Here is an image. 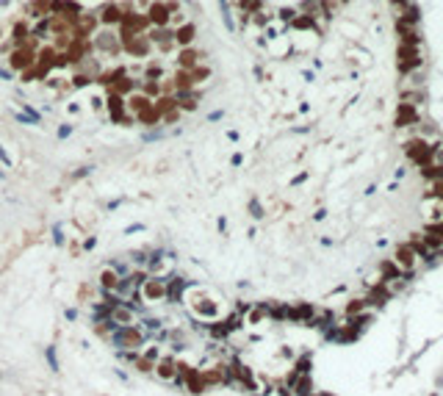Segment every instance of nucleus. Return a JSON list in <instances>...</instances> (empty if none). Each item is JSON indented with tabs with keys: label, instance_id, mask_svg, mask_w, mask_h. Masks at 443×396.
I'll use <instances>...</instances> for the list:
<instances>
[{
	"label": "nucleus",
	"instance_id": "obj_1",
	"mask_svg": "<svg viewBox=\"0 0 443 396\" xmlns=\"http://www.w3.org/2000/svg\"><path fill=\"white\" fill-rule=\"evenodd\" d=\"M183 307H188V316L200 324H216L227 316V307L219 297L202 291V288H188L186 297H183Z\"/></svg>",
	"mask_w": 443,
	"mask_h": 396
},
{
	"label": "nucleus",
	"instance_id": "obj_2",
	"mask_svg": "<svg viewBox=\"0 0 443 396\" xmlns=\"http://www.w3.org/2000/svg\"><path fill=\"white\" fill-rule=\"evenodd\" d=\"M153 341H155V335L153 332H144L142 327H139V322L130 324V327H119V330L108 338V344L117 352H142L144 344H153Z\"/></svg>",
	"mask_w": 443,
	"mask_h": 396
},
{
	"label": "nucleus",
	"instance_id": "obj_3",
	"mask_svg": "<svg viewBox=\"0 0 443 396\" xmlns=\"http://www.w3.org/2000/svg\"><path fill=\"white\" fill-rule=\"evenodd\" d=\"M136 299L142 302L144 307H161V305H167L169 302V294H167V280L163 277H144L142 280V286L136 288Z\"/></svg>",
	"mask_w": 443,
	"mask_h": 396
},
{
	"label": "nucleus",
	"instance_id": "obj_4",
	"mask_svg": "<svg viewBox=\"0 0 443 396\" xmlns=\"http://www.w3.org/2000/svg\"><path fill=\"white\" fill-rule=\"evenodd\" d=\"M144 272L150 277H167L172 272V263L163 255V247H147V266H144Z\"/></svg>",
	"mask_w": 443,
	"mask_h": 396
},
{
	"label": "nucleus",
	"instance_id": "obj_5",
	"mask_svg": "<svg viewBox=\"0 0 443 396\" xmlns=\"http://www.w3.org/2000/svg\"><path fill=\"white\" fill-rule=\"evenodd\" d=\"M94 50L103 53V55H117L119 50H122V39H119L111 28H103L97 36H94Z\"/></svg>",
	"mask_w": 443,
	"mask_h": 396
},
{
	"label": "nucleus",
	"instance_id": "obj_6",
	"mask_svg": "<svg viewBox=\"0 0 443 396\" xmlns=\"http://www.w3.org/2000/svg\"><path fill=\"white\" fill-rule=\"evenodd\" d=\"M396 61H399V72L410 75V72L421 70V50L419 47H402V45H399Z\"/></svg>",
	"mask_w": 443,
	"mask_h": 396
},
{
	"label": "nucleus",
	"instance_id": "obj_7",
	"mask_svg": "<svg viewBox=\"0 0 443 396\" xmlns=\"http://www.w3.org/2000/svg\"><path fill=\"white\" fill-rule=\"evenodd\" d=\"M407 155H410V161L416 163V166H429L432 163V147L427 144V139H413L407 144Z\"/></svg>",
	"mask_w": 443,
	"mask_h": 396
},
{
	"label": "nucleus",
	"instance_id": "obj_8",
	"mask_svg": "<svg viewBox=\"0 0 443 396\" xmlns=\"http://www.w3.org/2000/svg\"><path fill=\"white\" fill-rule=\"evenodd\" d=\"M153 377H158L161 382H172L177 377V357L169 355V352H163L161 360H158L155 369H153Z\"/></svg>",
	"mask_w": 443,
	"mask_h": 396
},
{
	"label": "nucleus",
	"instance_id": "obj_9",
	"mask_svg": "<svg viewBox=\"0 0 443 396\" xmlns=\"http://www.w3.org/2000/svg\"><path fill=\"white\" fill-rule=\"evenodd\" d=\"M416 263H419V252H416V247L413 244H399L396 247V266H399V272H413L416 269Z\"/></svg>",
	"mask_w": 443,
	"mask_h": 396
},
{
	"label": "nucleus",
	"instance_id": "obj_10",
	"mask_svg": "<svg viewBox=\"0 0 443 396\" xmlns=\"http://www.w3.org/2000/svg\"><path fill=\"white\" fill-rule=\"evenodd\" d=\"M144 17L150 20V28H169V17H172V11H169V3H153Z\"/></svg>",
	"mask_w": 443,
	"mask_h": 396
},
{
	"label": "nucleus",
	"instance_id": "obj_11",
	"mask_svg": "<svg viewBox=\"0 0 443 396\" xmlns=\"http://www.w3.org/2000/svg\"><path fill=\"white\" fill-rule=\"evenodd\" d=\"M147 42H155L158 50L169 53L175 47V31L172 28H150L147 31Z\"/></svg>",
	"mask_w": 443,
	"mask_h": 396
},
{
	"label": "nucleus",
	"instance_id": "obj_12",
	"mask_svg": "<svg viewBox=\"0 0 443 396\" xmlns=\"http://www.w3.org/2000/svg\"><path fill=\"white\" fill-rule=\"evenodd\" d=\"M97 17H100L97 22H103V28H114V25H119L125 20V11H122V6H119V3H114V0H111V3H105L103 9H100Z\"/></svg>",
	"mask_w": 443,
	"mask_h": 396
},
{
	"label": "nucleus",
	"instance_id": "obj_13",
	"mask_svg": "<svg viewBox=\"0 0 443 396\" xmlns=\"http://www.w3.org/2000/svg\"><path fill=\"white\" fill-rule=\"evenodd\" d=\"M117 286H119V274L114 272V269H108V266L100 269V274H97V294H114V291H117Z\"/></svg>",
	"mask_w": 443,
	"mask_h": 396
},
{
	"label": "nucleus",
	"instance_id": "obj_14",
	"mask_svg": "<svg viewBox=\"0 0 443 396\" xmlns=\"http://www.w3.org/2000/svg\"><path fill=\"white\" fill-rule=\"evenodd\" d=\"M105 105H108V117H111V122H114V125H119V122H122V117L128 114V108H125V97H122V94H114V92H108V97H105Z\"/></svg>",
	"mask_w": 443,
	"mask_h": 396
},
{
	"label": "nucleus",
	"instance_id": "obj_15",
	"mask_svg": "<svg viewBox=\"0 0 443 396\" xmlns=\"http://www.w3.org/2000/svg\"><path fill=\"white\" fill-rule=\"evenodd\" d=\"M200 59H205V53H200V50H194V47H183L180 53H177V70L191 72L194 67L200 64Z\"/></svg>",
	"mask_w": 443,
	"mask_h": 396
},
{
	"label": "nucleus",
	"instance_id": "obj_16",
	"mask_svg": "<svg viewBox=\"0 0 443 396\" xmlns=\"http://www.w3.org/2000/svg\"><path fill=\"white\" fill-rule=\"evenodd\" d=\"M241 319H244L246 327H258V324H263L266 319H269V307H266V302H255V305L246 307V313Z\"/></svg>",
	"mask_w": 443,
	"mask_h": 396
},
{
	"label": "nucleus",
	"instance_id": "obj_17",
	"mask_svg": "<svg viewBox=\"0 0 443 396\" xmlns=\"http://www.w3.org/2000/svg\"><path fill=\"white\" fill-rule=\"evenodd\" d=\"M50 9H53L56 14H64V20H69V22L80 14V3H78V0H50Z\"/></svg>",
	"mask_w": 443,
	"mask_h": 396
},
{
	"label": "nucleus",
	"instance_id": "obj_18",
	"mask_svg": "<svg viewBox=\"0 0 443 396\" xmlns=\"http://www.w3.org/2000/svg\"><path fill=\"white\" fill-rule=\"evenodd\" d=\"M122 47H125V53L136 55V59H144V55L150 53V42H147V36H144V34H139V36H133V39L122 42Z\"/></svg>",
	"mask_w": 443,
	"mask_h": 396
},
{
	"label": "nucleus",
	"instance_id": "obj_19",
	"mask_svg": "<svg viewBox=\"0 0 443 396\" xmlns=\"http://www.w3.org/2000/svg\"><path fill=\"white\" fill-rule=\"evenodd\" d=\"M194 39H197V25L186 22L180 28H175V45L180 47H194Z\"/></svg>",
	"mask_w": 443,
	"mask_h": 396
},
{
	"label": "nucleus",
	"instance_id": "obj_20",
	"mask_svg": "<svg viewBox=\"0 0 443 396\" xmlns=\"http://www.w3.org/2000/svg\"><path fill=\"white\" fill-rule=\"evenodd\" d=\"M150 105H153V100H150L147 94H142V92H133V94L125 97V108H128L130 114H142V111L150 108Z\"/></svg>",
	"mask_w": 443,
	"mask_h": 396
},
{
	"label": "nucleus",
	"instance_id": "obj_21",
	"mask_svg": "<svg viewBox=\"0 0 443 396\" xmlns=\"http://www.w3.org/2000/svg\"><path fill=\"white\" fill-rule=\"evenodd\" d=\"M161 108L153 103L150 108H144L142 114H136V125H150V128H155V125H161Z\"/></svg>",
	"mask_w": 443,
	"mask_h": 396
},
{
	"label": "nucleus",
	"instance_id": "obj_22",
	"mask_svg": "<svg viewBox=\"0 0 443 396\" xmlns=\"http://www.w3.org/2000/svg\"><path fill=\"white\" fill-rule=\"evenodd\" d=\"M294 31H316L319 28V20L316 17H310V14H302V11H296V17L288 22Z\"/></svg>",
	"mask_w": 443,
	"mask_h": 396
},
{
	"label": "nucleus",
	"instance_id": "obj_23",
	"mask_svg": "<svg viewBox=\"0 0 443 396\" xmlns=\"http://www.w3.org/2000/svg\"><path fill=\"white\" fill-rule=\"evenodd\" d=\"M161 355H163L161 344H144V349L139 352V357H142L144 363H150V366H155V363L161 360Z\"/></svg>",
	"mask_w": 443,
	"mask_h": 396
},
{
	"label": "nucleus",
	"instance_id": "obj_24",
	"mask_svg": "<svg viewBox=\"0 0 443 396\" xmlns=\"http://www.w3.org/2000/svg\"><path fill=\"white\" fill-rule=\"evenodd\" d=\"M419 119V108L416 105H410V103H402L399 105V111H396V125H410V122H416Z\"/></svg>",
	"mask_w": 443,
	"mask_h": 396
},
{
	"label": "nucleus",
	"instance_id": "obj_25",
	"mask_svg": "<svg viewBox=\"0 0 443 396\" xmlns=\"http://www.w3.org/2000/svg\"><path fill=\"white\" fill-rule=\"evenodd\" d=\"M105 266H108V269H114V272L119 274V280H125L128 274H133V272H136V269L130 266V261H128V258H111V261L105 263Z\"/></svg>",
	"mask_w": 443,
	"mask_h": 396
},
{
	"label": "nucleus",
	"instance_id": "obj_26",
	"mask_svg": "<svg viewBox=\"0 0 443 396\" xmlns=\"http://www.w3.org/2000/svg\"><path fill=\"white\" fill-rule=\"evenodd\" d=\"M44 363H47V369L53 374H61V363H59V349H56V344H50V347H44Z\"/></svg>",
	"mask_w": 443,
	"mask_h": 396
},
{
	"label": "nucleus",
	"instance_id": "obj_27",
	"mask_svg": "<svg viewBox=\"0 0 443 396\" xmlns=\"http://www.w3.org/2000/svg\"><path fill=\"white\" fill-rule=\"evenodd\" d=\"M163 78H167V70H163L161 64H147L144 67V80H150V83H163Z\"/></svg>",
	"mask_w": 443,
	"mask_h": 396
},
{
	"label": "nucleus",
	"instance_id": "obj_28",
	"mask_svg": "<svg viewBox=\"0 0 443 396\" xmlns=\"http://www.w3.org/2000/svg\"><path fill=\"white\" fill-rule=\"evenodd\" d=\"M188 75H191V86H202L208 78H211V67H208V64H197Z\"/></svg>",
	"mask_w": 443,
	"mask_h": 396
},
{
	"label": "nucleus",
	"instance_id": "obj_29",
	"mask_svg": "<svg viewBox=\"0 0 443 396\" xmlns=\"http://www.w3.org/2000/svg\"><path fill=\"white\" fill-rule=\"evenodd\" d=\"M130 261V266L133 269H144L147 266V247H142V249H130L128 255H125Z\"/></svg>",
	"mask_w": 443,
	"mask_h": 396
},
{
	"label": "nucleus",
	"instance_id": "obj_30",
	"mask_svg": "<svg viewBox=\"0 0 443 396\" xmlns=\"http://www.w3.org/2000/svg\"><path fill=\"white\" fill-rule=\"evenodd\" d=\"M161 139H167V128H163V125H155V128H150V130L142 133L144 144H153V142H161Z\"/></svg>",
	"mask_w": 443,
	"mask_h": 396
},
{
	"label": "nucleus",
	"instance_id": "obj_31",
	"mask_svg": "<svg viewBox=\"0 0 443 396\" xmlns=\"http://www.w3.org/2000/svg\"><path fill=\"white\" fill-rule=\"evenodd\" d=\"M17 111H22V114H25V117H31V119H34V122H36V128H39V125L44 122V117H42V111H39V108H36V105H31V103H20V108H17Z\"/></svg>",
	"mask_w": 443,
	"mask_h": 396
},
{
	"label": "nucleus",
	"instance_id": "obj_32",
	"mask_svg": "<svg viewBox=\"0 0 443 396\" xmlns=\"http://www.w3.org/2000/svg\"><path fill=\"white\" fill-rule=\"evenodd\" d=\"M219 11H222V20H225V28L230 31H236V22H233V11H230V3L227 0H219Z\"/></svg>",
	"mask_w": 443,
	"mask_h": 396
},
{
	"label": "nucleus",
	"instance_id": "obj_33",
	"mask_svg": "<svg viewBox=\"0 0 443 396\" xmlns=\"http://www.w3.org/2000/svg\"><path fill=\"white\" fill-rule=\"evenodd\" d=\"M31 11L36 14V20H42V17H50L53 9H50V0H34V3H31Z\"/></svg>",
	"mask_w": 443,
	"mask_h": 396
},
{
	"label": "nucleus",
	"instance_id": "obj_34",
	"mask_svg": "<svg viewBox=\"0 0 443 396\" xmlns=\"http://www.w3.org/2000/svg\"><path fill=\"white\" fill-rule=\"evenodd\" d=\"M50 236H53V244H56V247H64V244H67V233H64V228H61L59 222L50 228Z\"/></svg>",
	"mask_w": 443,
	"mask_h": 396
},
{
	"label": "nucleus",
	"instance_id": "obj_35",
	"mask_svg": "<svg viewBox=\"0 0 443 396\" xmlns=\"http://www.w3.org/2000/svg\"><path fill=\"white\" fill-rule=\"evenodd\" d=\"M177 119H180V111H177V108H169V111H163L161 125H163V128H169V125L175 128V125H177Z\"/></svg>",
	"mask_w": 443,
	"mask_h": 396
},
{
	"label": "nucleus",
	"instance_id": "obj_36",
	"mask_svg": "<svg viewBox=\"0 0 443 396\" xmlns=\"http://www.w3.org/2000/svg\"><path fill=\"white\" fill-rule=\"evenodd\" d=\"M94 169H97V163H84V166H78V169L72 172V178H75V180H84V178H89V175L94 172Z\"/></svg>",
	"mask_w": 443,
	"mask_h": 396
},
{
	"label": "nucleus",
	"instance_id": "obj_37",
	"mask_svg": "<svg viewBox=\"0 0 443 396\" xmlns=\"http://www.w3.org/2000/svg\"><path fill=\"white\" fill-rule=\"evenodd\" d=\"M72 133H75V128H72L69 122H61L59 128H56V136H59V142H67Z\"/></svg>",
	"mask_w": 443,
	"mask_h": 396
},
{
	"label": "nucleus",
	"instance_id": "obj_38",
	"mask_svg": "<svg viewBox=\"0 0 443 396\" xmlns=\"http://www.w3.org/2000/svg\"><path fill=\"white\" fill-rule=\"evenodd\" d=\"M119 363H125V366H136L139 363V352H117Z\"/></svg>",
	"mask_w": 443,
	"mask_h": 396
},
{
	"label": "nucleus",
	"instance_id": "obj_39",
	"mask_svg": "<svg viewBox=\"0 0 443 396\" xmlns=\"http://www.w3.org/2000/svg\"><path fill=\"white\" fill-rule=\"evenodd\" d=\"M92 80L94 78H89V75H75V78H72V89H86Z\"/></svg>",
	"mask_w": 443,
	"mask_h": 396
},
{
	"label": "nucleus",
	"instance_id": "obj_40",
	"mask_svg": "<svg viewBox=\"0 0 443 396\" xmlns=\"http://www.w3.org/2000/svg\"><path fill=\"white\" fill-rule=\"evenodd\" d=\"M144 230H147V224H144V222H133V224L125 228V236H136V233H144Z\"/></svg>",
	"mask_w": 443,
	"mask_h": 396
},
{
	"label": "nucleus",
	"instance_id": "obj_41",
	"mask_svg": "<svg viewBox=\"0 0 443 396\" xmlns=\"http://www.w3.org/2000/svg\"><path fill=\"white\" fill-rule=\"evenodd\" d=\"M0 163H3V166H14V158H11L9 150L3 147V142H0Z\"/></svg>",
	"mask_w": 443,
	"mask_h": 396
},
{
	"label": "nucleus",
	"instance_id": "obj_42",
	"mask_svg": "<svg viewBox=\"0 0 443 396\" xmlns=\"http://www.w3.org/2000/svg\"><path fill=\"white\" fill-rule=\"evenodd\" d=\"M94 247H97V238H94V236H86L84 244H80V252H92Z\"/></svg>",
	"mask_w": 443,
	"mask_h": 396
},
{
	"label": "nucleus",
	"instance_id": "obj_43",
	"mask_svg": "<svg viewBox=\"0 0 443 396\" xmlns=\"http://www.w3.org/2000/svg\"><path fill=\"white\" fill-rule=\"evenodd\" d=\"M64 319H67L69 324H75V322L80 319V310H78V307H67V310H64Z\"/></svg>",
	"mask_w": 443,
	"mask_h": 396
},
{
	"label": "nucleus",
	"instance_id": "obj_44",
	"mask_svg": "<svg viewBox=\"0 0 443 396\" xmlns=\"http://www.w3.org/2000/svg\"><path fill=\"white\" fill-rule=\"evenodd\" d=\"M250 213H252V219H261L263 216V208H261V203H258V200H250Z\"/></svg>",
	"mask_w": 443,
	"mask_h": 396
},
{
	"label": "nucleus",
	"instance_id": "obj_45",
	"mask_svg": "<svg viewBox=\"0 0 443 396\" xmlns=\"http://www.w3.org/2000/svg\"><path fill=\"white\" fill-rule=\"evenodd\" d=\"M11 114H14V119H17V122H20V125H31V128H36V122H34V119H31V117H25L22 111H11Z\"/></svg>",
	"mask_w": 443,
	"mask_h": 396
},
{
	"label": "nucleus",
	"instance_id": "obj_46",
	"mask_svg": "<svg viewBox=\"0 0 443 396\" xmlns=\"http://www.w3.org/2000/svg\"><path fill=\"white\" fill-rule=\"evenodd\" d=\"M277 17H280L283 22H291L296 17V9H280V11H277Z\"/></svg>",
	"mask_w": 443,
	"mask_h": 396
},
{
	"label": "nucleus",
	"instance_id": "obj_47",
	"mask_svg": "<svg viewBox=\"0 0 443 396\" xmlns=\"http://www.w3.org/2000/svg\"><path fill=\"white\" fill-rule=\"evenodd\" d=\"M128 203V197H117V200H111V203H105V211H117L119 205H125Z\"/></svg>",
	"mask_w": 443,
	"mask_h": 396
},
{
	"label": "nucleus",
	"instance_id": "obj_48",
	"mask_svg": "<svg viewBox=\"0 0 443 396\" xmlns=\"http://www.w3.org/2000/svg\"><path fill=\"white\" fill-rule=\"evenodd\" d=\"M114 374H117V380H122V382H130V374H128V369H114Z\"/></svg>",
	"mask_w": 443,
	"mask_h": 396
},
{
	"label": "nucleus",
	"instance_id": "obj_49",
	"mask_svg": "<svg viewBox=\"0 0 443 396\" xmlns=\"http://www.w3.org/2000/svg\"><path fill=\"white\" fill-rule=\"evenodd\" d=\"M119 125H125V128H130V125H136V114H125L122 117V122Z\"/></svg>",
	"mask_w": 443,
	"mask_h": 396
},
{
	"label": "nucleus",
	"instance_id": "obj_50",
	"mask_svg": "<svg viewBox=\"0 0 443 396\" xmlns=\"http://www.w3.org/2000/svg\"><path fill=\"white\" fill-rule=\"evenodd\" d=\"M0 80H14V72L6 70V67H0Z\"/></svg>",
	"mask_w": 443,
	"mask_h": 396
},
{
	"label": "nucleus",
	"instance_id": "obj_51",
	"mask_svg": "<svg viewBox=\"0 0 443 396\" xmlns=\"http://www.w3.org/2000/svg\"><path fill=\"white\" fill-rule=\"evenodd\" d=\"M222 117H225V111H211V114H208V122H219Z\"/></svg>",
	"mask_w": 443,
	"mask_h": 396
},
{
	"label": "nucleus",
	"instance_id": "obj_52",
	"mask_svg": "<svg viewBox=\"0 0 443 396\" xmlns=\"http://www.w3.org/2000/svg\"><path fill=\"white\" fill-rule=\"evenodd\" d=\"M216 228H219V233H227V219H225V216H219Z\"/></svg>",
	"mask_w": 443,
	"mask_h": 396
},
{
	"label": "nucleus",
	"instance_id": "obj_53",
	"mask_svg": "<svg viewBox=\"0 0 443 396\" xmlns=\"http://www.w3.org/2000/svg\"><path fill=\"white\" fill-rule=\"evenodd\" d=\"M241 161H244V155H241V153H236V155L230 158V163H233V166H241Z\"/></svg>",
	"mask_w": 443,
	"mask_h": 396
},
{
	"label": "nucleus",
	"instance_id": "obj_54",
	"mask_svg": "<svg viewBox=\"0 0 443 396\" xmlns=\"http://www.w3.org/2000/svg\"><path fill=\"white\" fill-rule=\"evenodd\" d=\"M92 105H94V111H103V100L100 97H92Z\"/></svg>",
	"mask_w": 443,
	"mask_h": 396
},
{
	"label": "nucleus",
	"instance_id": "obj_55",
	"mask_svg": "<svg viewBox=\"0 0 443 396\" xmlns=\"http://www.w3.org/2000/svg\"><path fill=\"white\" fill-rule=\"evenodd\" d=\"M67 111H69V114H78L80 105H78V103H69V105H67Z\"/></svg>",
	"mask_w": 443,
	"mask_h": 396
},
{
	"label": "nucleus",
	"instance_id": "obj_56",
	"mask_svg": "<svg viewBox=\"0 0 443 396\" xmlns=\"http://www.w3.org/2000/svg\"><path fill=\"white\" fill-rule=\"evenodd\" d=\"M227 139H230V142H238V130H227Z\"/></svg>",
	"mask_w": 443,
	"mask_h": 396
},
{
	"label": "nucleus",
	"instance_id": "obj_57",
	"mask_svg": "<svg viewBox=\"0 0 443 396\" xmlns=\"http://www.w3.org/2000/svg\"><path fill=\"white\" fill-rule=\"evenodd\" d=\"M11 3H14V0H0V6H11Z\"/></svg>",
	"mask_w": 443,
	"mask_h": 396
},
{
	"label": "nucleus",
	"instance_id": "obj_58",
	"mask_svg": "<svg viewBox=\"0 0 443 396\" xmlns=\"http://www.w3.org/2000/svg\"><path fill=\"white\" fill-rule=\"evenodd\" d=\"M0 180H6V172H3V169H0Z\"/></svg>",
	"mask_w": 443,
	"mask_h": 396
},
{
	"label": "nucleus",
	"instance_id": "obj_59",
	"mask_svg": "<svg viewBox=\"0 0 443 396\" xmlns=\"http://www.w3.org/2000/svg\"><path fill=\"white\" fill-rule=\"evenodd\" d=\"M0 34H3V28H0Z\"/></svg>",
	"mask_w": 443,
	"mask_h": 396
},
{
	"label": "nucleus",
	"instance_id": "obj_60",
	"mask_svg": "<svg viewBox=\"0 0 443 396\" xmlns=\"http://www.w3.org/2000/svg\"><path fill=\"white\" fill-rule=\"evenodd\" d=\"M321 3H324V0H321Z\"/></svg>",
	"mask_w": 443,
	"mask_h": 396
},
{
	"label": "nucleus",
	"instance_id": "obj_61",
	"mask_svg": "<svg viewBox=\"0 0 443 396\" xmlns=\"http://www.w3.org/2000/svg\"><path fill=\"white\" fill-rule=\"evenodd\" d=\"M0 377H3V374H0Z\"/></svg>",
	"mask_w": 443,
	"mask_h": 396
}]
</instances>
